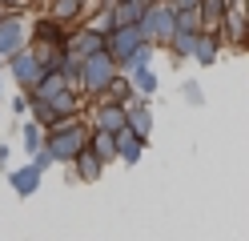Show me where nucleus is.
<instances>
[{
	"instance_id": "obj_1",
	"label": "nucleus",
	"mask_w": 249,
	"mask_h": 241,
	"mask_svg": "<svg viewBox=\"0 0 249 241\" xmlns=\"http://www.w3.org/2000/svg\"><path fill=\"white\" fill-rule=\"evenodd\" d=\"M117 76V60L105 53H92V56H81V85H76V93L81 96H92V101H97V96L108 89V80Z\"/></svg>"
},
{
	"instance_id": "obj_2",
	"label": "nucleus",
	"mask_w": 249,
	"mask_h": 241,
	"mask_svg": "<svg viewBox=\"0 0 249 241\" xmlns=\"http://www.w3.org/2000/svg\"><path fill=\"white\" fill-rule=\"evenodd\" d=\"M141 32H145V40L153 44V48H161V44H169V37H173V8L165 4V0H157V4H149L145 12H141Z\"/></svg>"
},
{
	"instance_id": "obj_3",
	"label": "nucleus",
	"mask_w": 249,
	"mask_h": 241,
	"mask_svg": "<svg viewBox=\"0 0 249 241\" xmlns=\"http://www.w3.org/2000/svg\"><path fill=\"white\" fill-rule=\"evenodd\" d=\"M85 141H89V125H72V129H60V133H44V149L53 153L56 165H69L85 149Z\"/></svg>"
},
{
	"instance_id": "obj_4",
	"label": "nucleus",
	"mask_w": 249,
	"mask_h": 241,
	"mask_svg": "<svg viewBox=\"0 0 249 241\" xmlns=\"http://www.w3.org/2000/svg\"><path fill=\"white\" fill-rule=\"evenodd\" d=\"M8 60V73H12V80H17V85H20V93H33L36 85H40V76H44V64L36 60V53H33V48H17V53H12V56H4Z\"/></svg>"
},
{
	"instance_id": "obj_5",
	"label": "nucleus",
	"mask_w": 249,
	"mask_h": 241,
	"mask_svg": "<svg viewBox=\"0 0 249 241\" xmlns=\"http://www.w3.org/2000/svg\"><path fill=\"white\" fill-rule=\"evenodd\" d=\"M141 44H145V32H141V24H113V28L105 32V53L113 56V60H121V56L137 53Z\"/></svg>"
},
{
	"instance_id": "obj_6",
	"label": "nucleus",
	"mask_w": 249,
	"mask_h": 241,
	"mask_svg": "<svg viewBox=\"0 0 249 241\" xmlns=\"http://www.w3.org/2000/svg\"><path fill=\"white\" fill-rule=\"evenodd\" d=\"M28 44V24H24V16L20 12H12L0 20V56H12L17 48Z\"/></svg>"
},
{
	"instance_id": "obj_7",
	"label": "nucleus",
	"mask_w": 249,
	"mask_h": 241,
	"mask_svg": "<svg viewBox=\"0 0 249 241\" xmlns=\"http://www.w3.org/2000/svg\"><path fill=\"white\" fill-rule=\"evenodd\" d=\"M124 129H129L133 137H141V141L153 137V112H149L145 101H129L124 105Z\"/></svg>"
},
{
	"instance_id": "obj_8",
	"label": "nucleus",
	"mask_w": 249,
	"mask_h": 241,
	"mask_svg": "<svg viewBox=\"0 0 249 241\" xmlns=\"http://www.w3.org/2000/svg\"><path fill=\"white\" fill-rule=\"evenodd\" d=\"M65 48L72 56H92V53H101L105 48V32H92L89 24L85 28H76V32H69V40H65Z\"/></svg>"
},
{
	"instance_id": "obj_9",
	"label": "nucleus",
	"mask_w": 249,
	"mask_h": 241,
	"mask_svg": "<svg viewBox=\"0 0 249 241\" xmlns=\"http://www.w3.org/2000/svg\"><path fill=\"white\" fill-rule=\"evenodd\" d=\"M221 48H225V40H221V32H197V40H193V53H189V60H197V64H217V56H221Z\"/></svg>"
},
{
	"instance_id": "obj_10",
	"label": "nucleus",
	"mask_w": 249,
	"mask_h": 241,
	"mask_svg": "<svg viewBox=\"0 0 249 241\" xmlns=\"http://www.w3.org/2000/svg\"><path fill=\"white\" fill-rule=\"evenodd\" d=\"M28 40H36V44H60V48H65L69 24H56V20H49V16H40V20L28 28Z\"/></svg>"
},
{
	"instance_id": "obj_11",
	"label": "nucleus",
	"mask_w": 249,
	"mask_h": 241,
	"mask_svg": "<svg viewBox=\"0 0 249 241\" xmlns=\"http://www.w3.org/2000/svg\"><path fill=\"white\" fill-rule=\"evenodd\" d=\"M69 165H72V177H76V181H97V177H101V169H105V161H101V157L85 145V149L76 153Z\"/></svg>"
},
{
	"instance_id": "obj_12",
	"label": "nucleus",
	"mask_w": 249,
	"mask_h": 241,
	"mask_svg": "<svg viewBox=\"0 0 249 241\" xmlns=\"http://www.w3.org/2000/svg\"><path fill=\"white\" fill-rule=\"evenodd\" d=\"M92 129L124 133V105H97V109H92Z\"/></svg>"
},
{
	"instance_id": "obj_13",
	"label": "nucleus",
	"mask_w": 249,
	"mask_h": 241,
	"mask_svg": "<svg viewBox=\"0 0 249 241\" xmlns=\"http://www.w3.org/2000/svg\"><path fill=\"white\" fill-rule=\"evenodd\" d=\"M44 16L56 20V24H72V20L85 16V0H49V4H44Z\"/></svg>"
},
{
	"instance_id": "obj_14",
	"label": "nucleus",
	"mask_w": 249,
	"mask_h": 241,
	"mask_svg": "<svg viewBox=\"0 0 249 241\" xmlns=\"http://www.w3.org/2000/svg\"><path fill=\"white\" fill-rule=\"evenodd\" d=\"M245 8H225V16L217 20V32H221V40H229V44H241L245 40V16H241Z\"/></svg>"
},
{
	"instance_id": "obj_15",
	"label": "nucleus",
	"mask_w": 249,
	"mask_h": 241,
	"mask_svg": "<svg viewBox=\"0 0 249 241\" xmlns=\"http://www.w3.org/2000/svg\"><path fill=\"white\" fill-rule=\"evenodd\" d=\"M145 145H149V141L133 137L129 129H124V133H117V161H124V165H137V161L145 157Z\"/></svg>"
},
{
	"instance_id": "obj_16",
	"label": "nucleus",
	"mask_w": 249,
	"mask_h": 241,
	"mask_svg": "<svg viewBox=\"0 0 249 241\" xmlns=\"http://www.w3.org/2000/svg\"><path fill=\"white\" fill-rule=\"evenodd\" d=\"M121 76H129V85H133V93L141 96V101H145V96H153V93H157V73H153L149 64H137V69L121 73Z\"/></svg>"
},
{
	"instance_id": "obj_17",
	"label": "nucleus",
	"mask_w": 249,
	"mask_h": 241,
	"mask_svg": "<svg viewBox=\"0 0 249 241\" xmlns=\"http://www.w3.org/2000/svg\"><path fill=\"white\" fill-rule=\"evenodd\" d=\"M85 145H89V149L105 161V165H108V161H117V133H105V129H89V141H85Z\"/></svg>"
},
{
	"instance_id": "obj_18",
	"label": "nucleus",
	"mask_w": 249,
	"mask_h": 241,
	"mask_svg": "<svg viewBox=\"0 0 249 241\" xmlns=\"http://www.w3.org/2000/svg\"><path fill=\"white\" fill-rule=\"evenodd\" d=\"M40 177H44V173H40L36 165H24V169H12V173H8V185L17 189L20 197H28V193L40 189Z\"/></svg>"
},
{
	"instance_id": "obj_19",
	"label": "nucleus",
	"mask_w": 249,
	"mask_h": 241,
	"mask_svg": "<svg viewBox=\"0 0 249 241\" xmlns=\"http://www.w3.org/2000/svg\"><path fill=\"white\" fill-rule=\"evenodd\" d=\"M193 40H197V32H181V28H173V37H169V53H173L177 60H189V53H193Z\"/></svg>"
},
{
	"instance_id": "obj_20",
	"label": "nucleus",
	"mask_w": 249,
	"mask_h": 241,
	"mask_svg": "<svg viewBox=\"0 0 249 241\" xmlns=\"http://www.w3.org/2000/svg\"><path fill=\"white\" fill-rule=\"evenodd\" d=\"M40 145H44V133H40V125H36V121H28V125H24V149H28V153H36Z\"/></svg>"
},
{
	"instance_id": "obj_21",
	"label": "nucleus",
	"mask_w": 249,
	"mask_h": 241,
	"mask_svg": "<svg viewBox=\"0 0 249 241\" xmlns=\"http://www.w3.org/2000/svg\"><path fill=\"white\" fill-rule=\"evenodd\" d=\"M89 28H92V32H108V28H113V16H108V8H97V16L89 20Z\"/></svg>"
},
{
	"instance_id": "obj_22",
	"label": "nucleus",
	"mask_w": 249,
	"mask_h": 241,
	"mask_svg": "<svg viewBox=\"0 0 249 241\" xmlns=\"http://www.w3.org/2000/svg\"><path fill=\"white\" fill-rule=\"evenodd\" d=\"M33 165H36V169L44 173V169H53V165H56V161H53V153H49V149H44V145H40V149L33 153Z\"/></svg>"
},
{
	"instance_id": "obj_23",
	"label": "nucleus",
	"mask_w": 249,
	"mask_h": 241,
	"mask_svg": "<svg viewBox=\"0 0 249 241\" xmlns=\"http://www.w3.org/2000/svg\"><path fill=\"white\" fill-rule=\"evenodd\" d=\"M185 96H189V105H201V85H197V80L185 85Z\"/></svg>"
},
{
	"instance_id": "obj_24",
	"label": "nucleus",
	"mask_w": 249,
	"mask_h": 241,
	"mask_svg": "<svg viewBox=\"0 0 249 241\" xmlns=\"http://www.w3.org/2000/svg\"><path fill=\"white\" fill-rule=\"evenodd\" d=\"M165 4H169V8H173V12H181V8H197V4H201V0H165Z\"/></svg>"
},
{
	"instance_id": "obj_25",
	"label": "nucleus",
	"mask_w": 249,
	"mask_h": 241,
	"mask_svg": "<svg viewBox=\"0 0 249 241\" xmlns=\"http://www.w3.org/2000/svg\"><path fill=\"white\" fill-rule=\"evenodd\" d=\"M12 109H17V112H20V117H24V112H28V93H20V96H17V101H12Z\"/></svg>"
},
{
	"instance_id": "obj_26",
	"label": "nucleus",
	"mask_w": 249,
	"mask_h": 241,
	"mask_svg": "<svg viewBox=\"0 0 249 241\" xmlns=\"http://www.w3.org/2000/svg\"><path fill=\"white\" fill-rule=\"evenodd\" d=\"M0 4H8V8H24L28 0H0Z\"/></svg>"
},
{
	"instance_id": "obj_27",
	"label": "nucleus",
	"mask_w": 249,
	"mask_h": 241,
	"mask_svg": "<svg viewBox=\"0 0 249 241\" xmlns=\"http://www.w3.org/2000/svg\"><path fill=\"white\" fill-rule=\"evenodd\" d=\"M12 12H17V8H8V4H0V20H4V16H12Z\"/></svg>"
},
{
	"instance_id": "obj_28",
	"label": "nucleus",
	"mask_w": 249,
	"mask_h": 241,
	"mask_svg": "<svg viewBox=\"0 0 249 241\" xmlns=\"http://www.w3.org/2000/svg\"><path fill=\"white\" fill-rule=\"evenodd\" d=\"M4 161H8V145H0V165H4Z\"/></svg>"
},
{
	"instance_id": "obj_29",
	"label": "nucleus",
	"mask_w": 249,
	"mask_h": 241,
	"mask_svg": "<svg viewBox=\"0 0 249 241\" xmlns=\"http://www.w3.org/2000/svg\"><path fill=\"white\" fill-rule=\"evenodd\" d=\"M85 8H89V0H85Z\"/></svg>"
}]
</instances>
